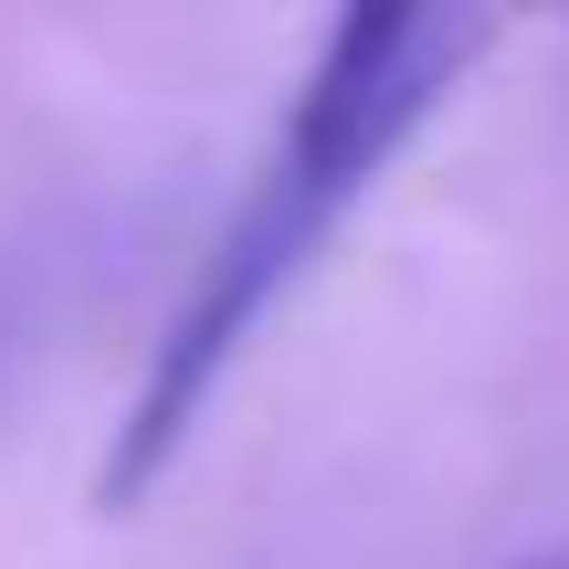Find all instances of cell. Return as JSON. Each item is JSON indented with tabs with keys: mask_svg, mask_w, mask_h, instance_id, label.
Listing matches in <instances>:
<instances>
[{
	"mask_svg": "<svg viewBox=\"0 0 569 569\" xmlns=\"http://www.w3.org/2000/svg\"><path fill=\"white\" fill-rule=\"evenodd\" d=\"M486 42H496L486 11H348L338 32H327V53L306 63V84H296L284 138L243 180L232 222L211 232V264L190 274L169 338L148 348V380H138V401H127L117 443H106V465H96V507L106 517H127L180 465V443L201 432L211 390L264 338V317L296 296V274L317 264L338 211L411 148V127L465 84V63L486 53Z\"/></svg>",
	"mask_w": 569,
	"mask_h": 569,
	"instance_id": "cell-1",
	"label": "cell"
},
{
	"mask_svg": "<svg viewBox=\"0 0 569 569\" xmlns=\"http://www.w3.org/2000/svg\"><path fill=\"white\" fill-rule=\"evenodd\" d=\"M507 569H569V538H549V549H528V559H507Z\"/></svg>",
	"mask_w": 569,
	"mask_h": 569,
	"instance_id": "cell-2",
	"label": "cell"
}]
</instances>
